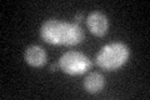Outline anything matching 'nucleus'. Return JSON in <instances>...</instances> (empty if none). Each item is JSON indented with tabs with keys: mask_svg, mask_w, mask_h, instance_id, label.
I'll return each instance as SVG.
<instances>
[{
	"mask_svg": "<svg viewBox=\"0 0 150 100\" xmlns=\"http://www.w3.org/2000/svg\"><path fill=\"white\" fill-rule=\"evenodd\" d=\"M58 68H59V64H51L50 65V71L51 73H54V71L58 70Z\"/></svg>",
	"mask_w": 150,
	"mask_h": 100,
	"instance_id": "6e6552de",
	"label": "nucleus"
},
{
	"mask_svg": "<svg viewBox=\"0 0 150 100\" xmlns=\"http://www.w3.org/2000/svg\"><path fill=\"white\" fill-rule=\"evenodd\" d=\"M40 38L51 45L75 46L84 40V30L79 24L49 19L41 24Z\"/></svg>",
	"mask_w": 150,
	"mask_h": 100,
	"instance_id": "f257e3e1",
	"label": "nucleus"
},
{
	"mask_svg": "<svg viewBox=\"0 0 150 100\" xmlns=\"http://www.w3.org/2000/svg\"><path fill=\"white\" fill-rule=\"evenodd\" d=\"M74 23L75 24H80L83 20H84V15L83 14H76V15H75V18H74Z\"/></svg>",
	"mask_w": 150,
	"mask_h": 100,
	"instance_id": "0eeeda50",
	"label": "nucleus"
},
{
	"mask_svg": "<svg viewBox=\"0 0 150 100\" xmlns=\"http://www.w3.org/2000/svg\"><path fill=\"white\" fill-rule=\"evenodd\" d=\"M24 59L33 68H43L48 61V54L39 45H30L25 49Z\"/></svg>",
	"mask_w": 150,
	"mask_h": 100,
	"instance_id": "39448f33",
	"label": "nucleus"
},
{
	"mask_svg": "<svg viewBox=\"0 0 150 100\" xmlns=\"http://www.w3.org/2000/svg\"><path fill=\"white\" fill-rule=\"evenodd\" d=\"M105 87V79L100 73H90L84 80V88L89 94L100 93Z\"/></svg>",
	"mask_w": 150,
	"mask_h": 100,
	"instance_id": "423d86ee",
	"label": "nucleus"
},
{
	"mask_svg": "<svg viewBox=\"0 0 150 100\" xmlns=\"http://www.w3.org/2000/svg\"><path fill=\"white\" fill-rule=\"evenodd\" d=\"M59 68L68 75H81L93 68V61L85 54L76 50H70L59 59Z\"/></svg>",
	"mask_w": 150,
	"mask_h": 100,
	"instance_id": "7ed1b4c3",
	"label": "nucleus"
},
{
	"mask_svg": "<svg viewBox=\"0 0 150 100\" xmlns=\"http://www.w3.org/2000/svg\"><path fill=\"white\" fill-rule=\"evenodd\" d=\"M130 58L129 46L121 41L106 44L95 56V63L99 68L106 71H114L124 66Z\"/></svg>",
	"mask_w": 150,
	"mask_h": 100,
	"instance_id": "f03ea898",
	"label": "nucleus"
},
{
	"mask_svg": "<svg viewBox=\"0 0 150 100\" xmlns=\"http://www.w3.org/2000/svg\"><path fill=\"white\" fill-rule=\"evenodd\" d=\"M86 26L95 36H105L109 30V19L100 11H93L86 18Z\"/></svg>",
	"mask_w": 150,
	"mask_h": 100,
	"instance_id": "20e7f679",
	"label": "nucleus"
}]
</instances>
